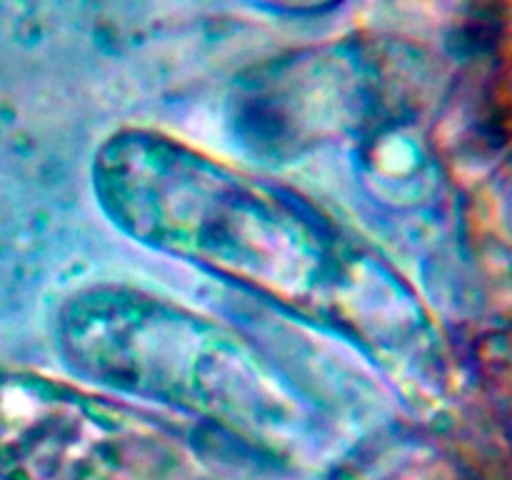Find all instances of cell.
<instances>
[{"instance_id": "1", "label": "cell", "mask_w": 512, "mask_h": 480, "mask_svg": "<svg viewBox=\"0 0 512 480\" xmlns=\"http://www.w3.org/2000/svg\"><path fill=\"white\" fill-rule=\"evenodd\" d=\"M108 218L373 355L405 358L415 308L375 255L293 195L163 135L125 133L93 160Z\"/></svg>"}, {"instance_id": "2", "label": "cell", "mask_w": 512, "mask_h": 480, "mask_svg": "<svg viewBox=\"0 0 512 480\" xmlns=\"http://www.w3.org/2000/svg\"><path fill=\"white\" fill-rule=\"evenodd\" d=\"M65 363L165 403L275 423L293 413L283 378L215 320L135 290H88L60 318Z\"/></svg>"}]
</instances>
